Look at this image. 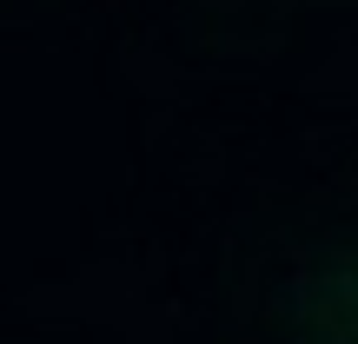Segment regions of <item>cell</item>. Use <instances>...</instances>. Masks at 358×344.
Returning <instances> with one entry per match:
<instances>
[{
  "mask_svg": "<svg viewBox=\"0 0 358 344\" xmlns=\"http://www.w3.org/2000/svg\"><path fill=\"white\" fill-rule=\"evenodd\" d=\"M285 344H358V245L319 258L292 285Z\"/></svg>",
  "mask_w": 358,
  "mask_h": 344,
  "instance_id": "6da1fadb",
  "label": "cell"
}]
</instances>
